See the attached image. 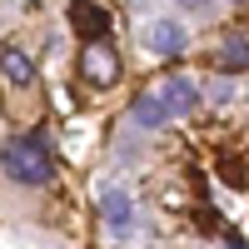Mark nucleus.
<instances>
[{
    "instance_id": "1",
    "label": "nucleus",
    "mask_w": 249,
    "mask_h": 249,
    "mask_svg": "<svg viewBox=\"0 0 249 249\" xmlns=\"http://www.w3.org/2000/svg\"><path fill=\"white\" fill-rule=\"evenodd\" d=\"M0 164H5V175H10L15 184H50V175H55V160H50V150H45V140H40V135L10 140L5 155H0Z\"/></svg>"
},
{
    "instance_id": "2",
    "label": "nucleus",
    "mask_w": 249,
    "mask_h": 249,
    "mask_svg": "<svg viewBox=\"0 0 249 249\" xmlns=\"http://www.w3.org/2000/svg\"><path fill=\"white\" fill-rule=\"evenodd\" d=\"M80 75H85V85L110 90L115 80H120V55L105 45V40H90V45L80 50Z\"/></svg>"
},
{
    "instance_id": "3",
    "label": "nucleus",
    "mask_w": 249,
    "mask_h": 249,
    "mask_svg": "<svg viewBox=\"0 0 249 249\" xmlns=\"http://www.w3.org/2000/svg\"><path fill=\"white\" fill-rule=\"evenodd\" d=\"M130 120L140 124V130H160V124H170L175 115H170V105H164V90H160V80L150 90H140L135 95V105H130Z\"/></svg>"
},
{
    "instance_id": "4",
    "label": "nucleus",
    "mask_w": 249,
    "mask_h": 249,
    "mask_svg": "<svg viewBox=\"0 0 249 249\" xmlns=\"http://www.w3.org/2000/svg\"><path fill=\"white\" fill-rule=\"evenodd\" d=\"M214 70H219V75H244V70H249V35H239V30L219 35V45H214Z\"/></svg>"
},
{
    "instance_id": "5",
    "label": "nucleus",
    "mask_w": 249,
    "mask_h": 249,
    "mask_svg": "<svg viewBox=\"0 0 249 249\" xmlns=\"http://www.w3.org/2000/svg\"><path fill=\"white\" fill-rule=\"evenodd\" d=\"M144 50L179 55L184 50V25H179V20H150V25H144Z\"/></svg>"
},
{
    "instance_id": "6",
    "label": "nucleus",
    "mask_w": 249,
    "mask_h": 249,
    "mask_svg": "<svg viewBox=\"0 0 249 249\" xmlns=\"http://www.w3.org/2000/svg\"><path fill=\"white\" fill-rule=\"evenodd\" d=\"M100 219L110 224V230H130L135 224V199L120 190V184H110L105 195H100Z\"/></svg>"
},
{
    "instance_id": "7",
    "label": "nucleus",
    "mask_w": 249,
    "mask_h": 249,
    "mask_svg": "<svg viewBox=\"0 0 249 249\" xmlns=\"http://www.w3.org/2000/svg\"><path fill=\"white\" fill-rule=\"evenodd\" d=\"M160 90H164V105H170V115H190V110L199 105V85H195V80H184V75H164Z\"/></svg>"
},
{
    "instance_id": "8",
    "label": "nucleus",
    "mask_w": 249,
    "mask_h": 249,
    "mask_svg": "<svg viewBox=\"0 0 249 249\" xmlns=\"http://www.w3.org/2000/svg\"><path fill=\"white\" fill-rule=\"evenodd\" d=\"M0 80H5L10 90H30L35 85V65L25 50H0Z\"/></svg>"
},
{
    "instance_id": "9",
    "label": "nucleus",
    "mask_w": 249,
    "mask_h": 249,
    "mask_svg": "<svg viewBox=\"0 0 249 249\" xmlns=\"http://www.w3.org/2000/svg\"><path fill=\"white\" fill-rule=\"evenodd\" d=\"M70 20H75V30L85 35V40H100V35L110 30V15L100 10V5H90V0H75V5H70Z\"/></svg>"
},
{
    "instance_id": "10",
    "label": "nucleus",
    "mask_w": 249,
    "mask_h": 249,
    "mask_svg": "<svg viewBox=\"0 0 249 249\" xmlns=\"http://www.w3.org/2000/svg\"><path fill=\"white\" fill-rule=\"evenodd\" d=\"M230 95H234V85H230V80H219V75H214V85H210V100H214V105H224Z\"/></svg>"
},
{
    "instance_id": "11",
    "label": "nucleus",
    "mask_w": 249,
    "mask_h": 249,
    "mask_svg": "<svg viewBox=\"0 0 249 249\" xmlns=\"http://www.w3.org/2000/svg\"><path fill=\"white\" fill-rule=\"evenodd\" d=\"M179 5H184V10H204V5H210V0H179Z\"/></svg>"
},
{
    "instance_id": "12",
    "label": "nucleus",
    "mask_w": 249,
    "mask_h": 249,
    "mask_svg": "<svg viewBox=\"0 0 249 249\" xmlns=\"http://www.w3.org/2000/svg\"><path fill=\"white\" fill-rule=\"evenodd\" d=\"M224 249H244V239H239V234H230V239H224Z\"/></svg>"
}]
</instances>
